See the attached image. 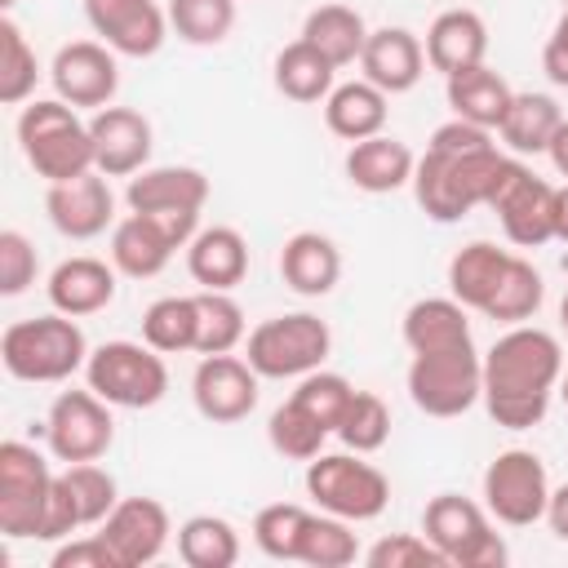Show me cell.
<instances>
[{"label":"cell","mask_w":568,"mask_h":568,"mask_svg":"<svg viewBox=\"0 0 568 568\" xmlns=\"http://www.w3.org/2000/svg\"><path fill=\"white\" fill-rule=\"evenodd\" d=\"M501 151L493 142V129H479L470 120H448L430 133L426 155L413 169V195L430 222H462L470 209L488 204V191L501 169Z\"/></svg>","instance_id":"1"},{"label":"cell","mask_w":568,"mask_h":568,"mask_svg":"<svg viewBox=\"0 0 568 568\" xmlns=\"http://www.w3.org/2000/svg\"><path fill=\"white\" fill-rule=\"evenodd\" d=\"M564 377V351L555 333L537 324H515L484 355V404L501 430L541 426L550 395Z\"/></svg>","instance_id":"2"},{"label":"cell","mask_w":568,"mask_h":568,"mask_svg":"<svg viewBox=\"0 0 568 568\" xmlns=\"http://www.w3.org/2000/svg\"><path fill=\"white\" fill-rule=\"evenodd\" d=\"M0 364L18 382H67L89 364V342L75 315H36V320H13L0 333Z\"/></svg>","instance_id":"3"},{"label":"cell","mask_w":568,"mask_h":568,"mask_svg":"<svg viewBox=\"0 0 568 568\" xmlns=\"http://www.w3.org/2000/svg\"><path fill=\"white\" fill-rule=\"evenodd\" d=\"M18 142H22L27 164L49 186L53 182H71V178H80V173L93 169L89 124L62 98H36V102H27L22 115H18Z\"/></svg>","instance_id":"4"},{"label":"cell","mask_w":568,"mask_h":568,"mask_svg":"<svg viewBox=\"0 0 568 568\" xmlns=\"http://www.w3.org/2000/svg\"><path fill=\"white\" fill-rule=\"evenodd\" d=\"M89 390H98L111 408H155L169 395L164 355L146 342H102L84 364Z\"/></svg>","instance_id":"5"},{"label":"cell","mask_w":568,"mask_h":568,"mask_svg":"<svg viewBox=\"0 0 568 568\" xmlns=\"http://www.w3.org/2000/svg\"><path fill=\"white\" fill-rule=\"evenodd\" d=\"M306 497L351 524H368L390 501V479L364 453H320L306 462Z\"/></svg>","instance_id":"6"},{"label":"cell","mask_w":568,"mask_h":568,"mask_svg":"<svg viewBox=\"0 0 568 568\" xmlns=\"http://www.w3.org/2000/svg\"><path fill=\"white\" fill-rule=\"evenodd\" d=\"M333 351V333L320 315L293 311V315H271L244 337V359L257 368V377H306L315 373Z\"/></svg>","instance_id":"7"},{"label":"cell","mask_w":568,"mask_h":568,"mask_svg":"<svg viewBox=\"0 0 568 568\" xmlns=\"http://www.w3.org/2000/svg\"><path fill=\"white\" fill-rule=\"evenodd\" d=\"M422 532L457 568H506V559H510L506 541L488 524V506H479L462 493L430 497L422 510Z\"/></svg>","instance_id":"8"},{"label":"cell","mask_w":568,"mask_h":568,"mask_svg":"<svg viewBox=\"0 0 568 568\" xmlns=\"http://www.w3.org/2000/svg\"><path fill=\"white\" fill-rule=\"evenodd\" d=\"M408 399L426 417H462L484 399V359L470 346L422 351L408 364Z\"/></svg>","instance_id":"9"},{"label":"cell","mask_w":568,"mask_h":568,"mask_svg":"<svg viewBox=\"0 0 568 568\" xmlns=\"http://www.w3.org/2000/svg\"><path fill=\"white\" fill-rule=\"evenodd\" d=\"M484 209L497 213L506 240L519 248H541L546 240H555V186L537 178L519 155L501 160Z\"/></svg>","instance_id":"10"},{"label":"cell","mask_w":568,"mask_h":568,"mask_svg":"<svg viewBox=\"0 0 568 568\" xmlns=\"http://www.w3.org/2000/svg\"><path fill=\"white\" fill-rule=\"evenodd\" d=\"M53 479L58 475L31 444H22V439L0 444V532L4 537H13V541L40 537Z\"/></svg>","instance_id":"11"},{"label":"cell","mask_w":568,"mask_h":568,"mask_svg":"<svg viewBox=\"0 0 568 568\" xmlns=\"http://www.w3.org/2000/svg\"><path fill=\"white\" fill-rule=\"evenodd\" d=\"M546 501H550V475L546 462L528 448H506L488 462L484 470V506L497 524L506 528H528L537 519H546Z\"/></svg>","instance_id":"12"},{"label":"cell","mask_w":568,"mask_h":568,"mask_svg":"<svg viewBox=\"0 0 568 568\" xmlns=\"http://www.w3.org/2000/svg\"><path fill=\"white\" fill-rule=\"evenodd\" d=\"M44 439H49V453L67 466L71 462H98L115 439L111 404L98 390H62L49 404Z\"/></svg>","instance_id":"13"},{"label":"cell","mask_w":568,"mask_h":568,"mask_svg":"<svg viewBox=\"0 0 568 568\" xmlns=\"http://www.w3.org/2000/svg\"><path fill=\"white\" fill-rule=\"evenodd\" d=\"M53 93L71 106H111L115 89H120V67H115V49L102 40H71L53 53L49 67Z\"/></svg>","instance_id":"14"},{"label":"cell","mask_w":568,"mask_h":568,"mask_svg":"<svg viewBox=\"0 0 568 568\" xmlns=\"http://www.w3.org/2000/svg\"><path fill=\"white\" fill-rule=\"evenodd\" d=\"M191 399L200 417L217 426H235L257 408V368L240 355H204L191 377Z\"/></svg>","instance_id":"15"},{"label":"cell","mask_w":568,"mask_h":568,"mask_svg":"<svg viewBox=\"0 0 568 568\" xmlns=\"http://www.w3.org/2000/svg\"><path fill=\"white\" fill-rule=\"evenodd\" d=\"M84 18L120 58H151L169 36V13L155 0H84Z\"/></svg>","instance_id":"16"},{"label":"cell","mask_w":568,"mask_h":568,"mask_svg":"<svg viewBox=\"0 0 568 568\" xmlns=\"http://www.w3.org/2000/svg\"><path fill=\"white\" fill-rule=\"evenodd\" d=\"M169 532H173L169 510L155 497H120L115 510L102 519V537L115 550L120 568L155 564L169 546Z\"/></svg>","instance_id":"17"},{"label":"cell","mask_w":568,"mask_h":568,"mask_svg":"<svg viewBox=\"0 0 568 568\" xmlns=\"http://www.w3.org/2000/svg\"><path fill=\"white\" fill-rule=\"evenodd\" d=\"M93 169L106 178H133L151 160V120L133 106H102L89 120Z\"/></svg>","instance_id":"18"},{"label":"cell","mask_w":568,"mask_h":568,"mask_svg":"<svg viewBox=\"0 0 568 568\" xmlns=\"http://www.w3.org/2000/svg\"><path fill=\"white\" fill-rule=\"evenodd\" d=\"M44 213L53 222L58 235L67 240H93L111 226L115 217V195L106 186V173L89 169L71 182H53L49 195H44Z\"/></svg>","instance_id":"19"},{"label":"cell","mask_w":568,"mask_h":568,"mask_svg":"<svg viewBox=\"0 0 568 568\" xmlns=\"http://www.w3.org/2000/svg\"><path fill=\"white\" fill-rule=\"evenodd\" d=\"M359 71L382 93H408L426 71V44L408 27H377V31H368Z\"/></svg>","instance_id":"20"},{"label":"cell","mask_w":568,"mask_h":568,"mask_svg":"<svg viewBox=\"0 0 568 568\" xmlns=\"http://www.w3.org/2000/svg\"><path fill=\"white\" fill-rule=\"evenodd\" d=\"M124 200L133 213H200L209 200V178L191 164H160L129 178Z\"/></svg>","instance_id":"21"},{"label":"cell","mask_w":568,"mask_h":568,"mask_svg":"<svg viewBox=\"0 0 568 568\" xmlns=\"http://www.w3.org/2000/svg\"><path fill=\"white\" fill-rule=\"evenodd\" d=\"M488 53V27L475 9H444L426 31V62L448 80L466 67H479Z\"/></svg>","instance_id":"22"},{"label":"cell","mask_w":568,"mask_h":568,"mask_svg":"<svg viewBox=\"0 0 568 568\" xmlns=\"http://www.w3.org/2000/svg\"><path fill=\"white\" fill-rule=\"evenodd\" d=\"M186 271L200 288L231 293L248 275V244L235 226H204L186 244Z\"/></svg>","instance_id":"23"},{"label":"cell","mask_w":568,"mask_h":568,"mask_svg":"<svg viewBox=\"0 0 568 568\" xmlns=\"http://www.w3.org/2000/svg\"><path fill=\"white\" fill-rule=\"evenodd\" d=\"M49 302L62 315H98L111 306L115 297V266H106L102 257H67L53 266L49 275Z\"/></svg>","instance_id":"24"},{"label":"cell","mask_w":568,"mask_h":568,"mask_svg":"<svg viewBox=\"0 0 568 568\" xmlns=\"http://www.w3.org/2000/svg\"><path fill=\"white\" fill-rule=\"evenodd\" d=\"M413 169H417V155L408 151V142L386 138V133L351 142V151H346V178H351V186H359L368 195H390V191L408 186Z\"/></svg>","instance_id":"25"},{"label":"cell","mask_w":568,"mask_h":568,"mask_svg":"<svg viewBox=\"0 0 568 568\" xmlns=\"http://www.w3.org/2000/svg\"><path fill=\"white\" fill-rule=\"evenodd\" d=\"M173 253H178V244H173L169 231H164L155 217H146V213H133V209H129V217H120V222L111 226V266H115L120 275H129V280H151V275H160Z\"/></svg>","instance_id":"26"},{"label":"cell","mask_w":568,"mask_h":568,"mask_svg":"<svg viewBox=\"0 0 568 568\" xmlns=\"http://www.w3.org/2000/svg\"><path fill=\"white\" fill-rule=\"evenodd\" d=\"M280 275L293 293L302 297H324L342 280V253L328 235L320 231H297L280 248Z\"/></svg>","instance_id":"27"},{"label":"cell","mask_w":568,"mask_h":568,"mask_svg":"<svg viewBox=\"0 0 568 568\" xmlns=\"http://www.w3.org/2000/svg\"><path fill=\"white\" fill-rule=\"evenodd\" d=\"M390 93H382L377 84L368 80H346V84H333V93L324 98V124L328 133L346 138V142H364V138H377L386 129V106Z\"/></svg>","instance_id":"28"},{"label":"cell","mask_w":568,"mask_h":568,"mask_svg":"<svg viewBox=\"0 0 568 568\" xmlns=\"http://www.w3.org/2000/svg\"><path fill=\"white\" fill-rule=\"evenodd\" d=\"M470 320L466 306L448 293V297H422L404 311V346L413 355L422 351H444V346H470Z\"/></svg>","instance_id":"29"},{"label":"cell","mask_w":568,"mask_h":568,"mask_svg":"<svg viewBox=\"0 0 568 568\" xmlns=\"http://www.w3.org/2000/svg\"><path fill=\"white\" fill-rule=\"evenodd\" d=\"M506 266H510V253H506V248H497L493 240H470V244L457 248L453 262H448V293H453L462 306L484 311L488 297L497 293Z\"/></svg>","instance_id":"30"},{"label":"cell","mask_w":568,"mask_h":568,"mask_svg":"<svg viewBox=\"0 0 568 568\" xmlns=\"http://www.w3.org/2000/svg\"><path fill=\"white\" fill-rule=\"evenodd\" d=\"M515 89L493 71V67H466L457 75H448V106L457 120H470L479 129H497L506 120V106H510Z\"/></svg>","instance_id":"31"},{"label":"cell","mask_w":568,"mask_h":568,"mask_svg":"<svg viewBox=\"0 0 568 568\" xmlns=\"http://www.w3.org/2000/svg\"><path fill=\"white\" fill-rule=\"evenodd\" d=\"M559 124H564V111L550 93H515L506 106V120L497 124V138L515 155H546Z\"/></svg>","instance_id":"32"},{"label":"cell","mask_w":568,"mask_h":568,"mask_svg":"<svg viewBox=\"0 0 568 568\" xmlns=\"http://www.w3.org/2000/svg\"><path fill=\"white\" fill-rule=\"evenodd\" d=\"M333 75H337V67L315 44H306L302 36L275 53V89L288 102H302V106L324 102L333 93Z\"/></svg>","instance_id":"33"},{"label":"cell","mask_w":568,"mask_h":568,"mask_svg":"<svg viewBox=\"0 0 568 568\" xmlns=\"http://www.w3.org/2000/svg\"><path fill=\"white\" fill-rule=\"evenodd\" d=\"M302 40L315 44L333 67H351V62H359V53H364V44H368V27H364V18H359L355 9H346V4H320V9L306 13Z\"/></svg>","instance_id":"34"},{"label":"cell","mask_w":568,"mask_h":568,"mask_svg":"<svg viewBox=\"0 0 568 568\" xmlns=\"http://www.w3.org/2000/svg\"><path fill=\"white\" fill-rule=\"evenodd\" d=\"M178 559L186 568H231L240 559V532L222 515H191L178 528Z\"/></svg>","instance_id":"35"},{"label":"cell","mask_w":568,"mask_h":568,"mask_svg":"<svg viewBox=\"0 0 568 568\" xmlns=\"http://www.w3.org/2000/svg\"><path fill=\"white\" fill-rule=\"evenodd\" d=\"M195 333H200V311H195V293L191 297H155L142 311V342L155 346L160 355H178V351H195Z\"/></svg>","instance_id":"36"},{"label":"cell","mask_w":568,"mask_h":568,"mask_svg":"<svg viewBox=\"0 0 568 568\" xmlns=\"http://www.w3.org/2000/svg\"><path fill=\"white\" fill-rule=\"evenodd\" d=\"M541 297H546V284H541V271L528 262V257H515L510 253V266L497 284V293L488 297L484 315L497 320V324H524L541 311Z\"/></svg>","instance_id":"37"},{"label":"cell","mask_w":568,"mask_h":568,"mask_svg":"<svg viewBox=\"0 0 568 568\" xmlns=\"http://www.w3.org/2000/svg\"><path fill=\"white\" fill-rule=\"evenodd\" d=\"M195 311H200V333H195V351L200 355H226L244 342V311L231 293L217 288H200L195 293Z\"/></svg>","instance_id":"38"},{"label":"cell","mask_w":568,"mask_h":568,"mask_svg":"<svg viewBox=\"0 0 568 568\" xmlns=\"http://www.w3.org/2000/svg\"><path fill=\"white\" fill-rule=\"evenodd\" d=\"M36 80H40V62H36V49L27 44L22 27L4 13L0 18V102L4 106H18L36 93Z\"/></svg>","instance_id":"39"},{"label":"cell","mask_w":568,"mask_h":568,"mask_svg":"<svg viewBox=\"0 0 568 568\" xmlns=\"http://www.w3.org/2000/svg\"><path fill=\"white\" fill-rule=\"evenodd\" d=\"M355 559H359V546H355L351 519H337L328 510H320V515L306 519V532H302V546H297V564H311V568H346Z\"/></svg>","instance_id":"40"},{"label":"cell","mask_w":568,"mask_h":568,"mask_svg":"<svg viewBox=\"0 0 568 568\" xmlns=\"http://www.w3.org/2000/svg\"><path fill=\"white\" fill-rule=\"evenodd\" d=\"M266 439H271V448H275L280 457H288V462H311V457L324 453L328 430H324L297 399H288V404H280V408L271 413Z\"/></svg>","instance_id":"41"},{"label":"cell","mask_w":568,"mask_h":568,"mask_svg":"<svg viewBox=\"0 0 568 568\" xmlns=\"http://www.w3.org/2000/svg\"><path fill=\"white\" fill-rule=\"evenodd\" d=\"M306 519H311V510L297 506V501H271V506H262L253 515V541H257V550L271 555V559L297 564V546H302Z\"/></svg>","instance_id":"42"},{"label":"cell","mask_w":568,"mask_h":568,"mask_svg":"<svg viewBox=\"0 0 568 568\" xmlns=\"http://www.w3.org/2000/svg\"><path fill=\"white\" fill-rule=\"evenodd\" d=\"M169 27L186 44H222L235 27V0H169Z\"/></svg>","instance_id":"43"},{"label":"cell","mask_w":568,"mask_h":568,"mask_svg":"<svg viewBox=\"0 0 568 568\" xmlns=\"http://www.w3.org/2000/svg\"><path fill=\"white\" fill-rule=\"evenodd\" d=\"M293 399H297L328 435H337V426H342V417H346V408H351V399H355V386H351L342 373L315 368V373H306V377L297 382Z\"/></svg>","instance_id":"44"},{"label":"cell","mask_w":568,"mask_h":568,"mask_svg":"<svg viewBox=\"0 0 568 568\" xmlns=\"http://www.w3.org/2000/svg\"><path fill=\"white\" fill-rule=\"evenodd\" d=\"M337 439L351 448V453H377L386 439H390V408L382 404V395L373 390H355L342 426H337Z\"/></svg>","instance_id":"45"},{"label":"cell","mask_w":568,"mask_h":568,"mask_svg":"<svg viewBox=\"0 0 568 568\" xmlns=\"http://www.w3.org/2000/svg\"><path fill=\"white\" fill-rule=\"evenodd\" d=\"M62 479H67V488H71V497H75V510H80L84 528H89V524H102V519L115 510V501H120L115 475L102 470L98 462H71V466L62 470Z\"/></svg>","instance_id":"46"},{"label":"cell","mask_w":568,"mask_h":568,"mask_svg":"<svg viewBox=\"0 0 568 568\" xmlns=\"http://www.w3.org/2000/svg\"><path fill=\"white\" fill-rule=\"evenodd\" d=\"M364 564L368 568H444L448 559L439 555L435 541H426L417 532H390V537H382V541L368 546Z\"/></svg>","instance_id":"47"},{"label":"cell","mask_w":568,"mask_h":568,"mask_svg":"<svg viewBox=\"0 0 568 568\" xmlns=\"http://www.w3.org/2000/svg\"><path fill=\"white\" fill-rule=\"evenodd\" d=\"M40 275V257L31 248V240L22 231H0V297H18L36 284Z\"/></svg>","instance_id":"48"},{"label":"cell","mask_w":568,"mask_h":568,"mask_svg":"<svg viewBox=\"0 0 568 568\" xmlns=\"http://www.w3.org/2000/svg\"><path fill=\"white\" fill-rule=\"evenodd\" d=\"M53 568H120V559H115V550L106 546L102 532H89V537L58 541V550H53Z\"/></svg>","instance_id":"49"},{"label":"cell","mask_w":568,"mask_h":568,"mask_svg":"<svg viewBox=\"0 0 568 568\" xmlns=\"http://www.w3.org/2000/svg\"><path fill=\"white\" fill-rule=\"evenodd\" d=\"M75 528H84V519H80V510H75V497H71L67 479L58 475V479H53V493H49V510H44L40 537H36V541H67Z\"/></svg>","instance_id":"50"},{"label":"cell","mask_w":568,"mask_h":568,"mask_svg":"<svg viewBox=\"0 0 568 568\" xmlns=\"http://www.w3.org/2000/svg\"><path fill=\"white\" fill-rule=\"evenodd\" d=\"M541 71H546L559 89H568V9H564V18L555 22V31H550V40H546V49H541Z\"/></svg>","instance_id":"51"},{"label":"cell","mask_w":568,"mask_h":568,"mask_svg":"<svg viewBox=\"0 0 568 568\" xmlns=\"http://www.w3.org/2000/svg\"><path fill=\"white\" fill-rule=\"evenodd\" d=\"M546 524L559 541H568V484L550 488V501H546Z\"/></svg>","instance_id":"52"},{"label":"cell","mask_w":568,"mask_h":568,"mask_svg":"<svg viewBox=\"0 0 568 568\" xmlns=\"http://www.w3.org/2000/svg\"><path fill=\"white\" fill-rule=\"evenodd\" d=\"M546 155H550L555 173H559V178H568V115H564V124L555 129V138H550V146H546Z\"/></svg>","instance_id":"53"},{"label":"cell","mask_w":568,"mask_h":568,"mask_svg":"<svg viewBox=\"0 0 568 568\" xmlns=\"http://www.w3.org/2000/svg\"><path fill=\"white\" fill-rule=\"evenodd\" d=\"M555 240L568 244V182L555 186Z\"/></svg>","instance_id":"54"},{"label":"cell","mask_w":568,"mask_h":568,"mask_svg":"<svg viewBox=\"0 0 568 568\" xmlns=\"http://www.w3.org/2000/svg\"><path fill=\"white\" fill-rule=\"evenodd\" d=\"M559 324H564V333H568V293H564V302H559Z\"/></svg>","instance_id":"55"},{"label":"cell","mask_w":568,"mask_h":568,"mask_svg":"<svg viewBox=\"0 0 568 568\" xmlns=\"http://www.w3.org/2000/svg\"><path fill=\"white\" fill-rule=\"evenodd\" d=\"M559 399H564V408H568V368H564V377H559Z\"/></svg>","instance_id":"56"},{"label":"cell","mask_w":568,"mask_h":568,"mask_svg":"<svg viewBox=\"0 0 568 568\" xmlns=\"http://www.w3.org/2000/svg\"><path fill=\"white\" fill-rule=\"evenodd\" d=\"M13 4H18V0H0V9H4V13H9V9H13Z\"/></svg>","instance_id":"57"},{"label":"cell","mask_w":568,"mask_h":568,"mask_svg":"<svg viewBox=\"0 0 568 568\" xmlns=\"http://www.w3.org/2000/svg\"><path fill=\"white\" fill-rule=\"evenodd\" d=\"M564 9H568V0H564Z\"/></svg>","instance_id":"58"}]
</instances>
